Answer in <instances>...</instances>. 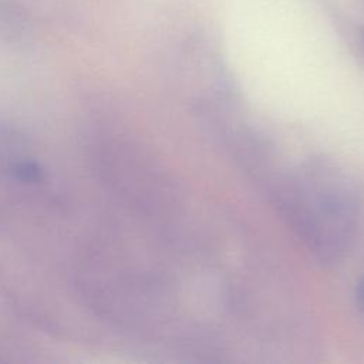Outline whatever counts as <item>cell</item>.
Segmentation results:
<instances>
[{"mask_svg":"<svg viewBox=\"0 0 364 364\" xmlns=\"http://www.w3.org/2000/svg\"><path fill=\"white\" fill-rule=\"evenodd\" d=\"M355 297H357V301H358L360 307L364 310V277H363V279L358 282V284H357Z\"/></svg>","mask_w":364,"mask_h":364,"instance_id":"obj_1","label":"cell"}]
</instances>
